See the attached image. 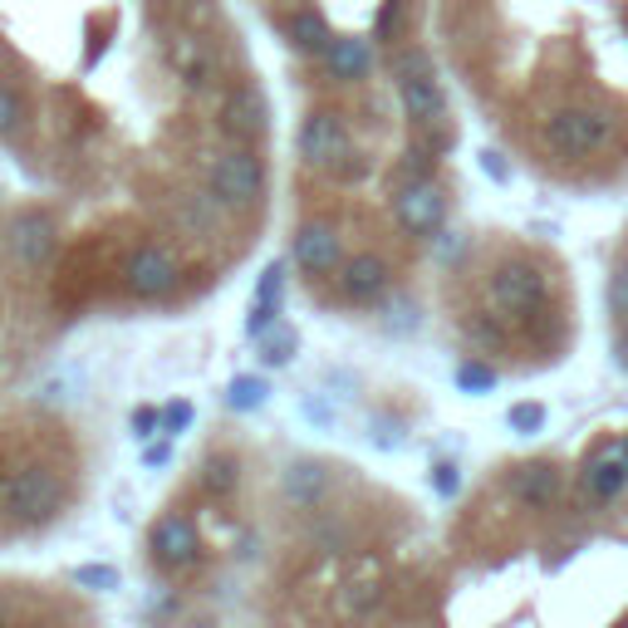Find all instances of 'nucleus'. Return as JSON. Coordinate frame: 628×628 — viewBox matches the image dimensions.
Returning <instances> with one entry per match:
<instances>
[{"label": "nucleus", "instance_id": "f257e3e1", "mask_svg": "<svg viewBox=\"0 0 628 628\" xmlns=\"http://www.w3.org/2000/svg\"><path fill=\"white\" fill-rule=\"evenodd\" d=\"M501 20V123L526 162L590 197L628 187V0H506Z\"/></svg>", "mask_w": 628, "mask_h": 628}, {"label": "nucleus", "instance_id": "f03ea898", "mask_svg": "<svg viewBox=\"0 0 628 628\" xmlns=\"http://www.w3.org/2000/svg\"><path fill=\"white\" fill-rule=\"evenodd\" d=\"M501 486L546 526L536 550L546 580H570L590 619L628 624V423L594 427L570 457H530Z\"/></svg>", "mask_w": 628, "mask_h": 628}, {"label": "nucleus", "instance_id": "7ed1b4c3", "mask_svg": "<svg viewBox=\"0 0 628 628\" xmlns=\"http://www.w3.org/2000/svg\"><path fill=\"white\" fill-rule=\"evenodd\" d=\"M65 506V476L49 467H15L0 481V511L15 526H45Z\"/></svg>", "mask_w": 628, "mask_h": 628}, {"label": "nucleus", "instance_id": "20e7f679", "mask_svg": "<svg viewBox=\"0 0 628 628\" xmlns=\"http://www.w3.org/2000/svg\"><path fill=\"white\" fill-rule=\"evenodd\" d=\"M295 148L310 167H324V172H339V177H359L363 172L359 153H354V143H349V128H344V119L339 113H329V109L310 113V119L300 123Z\"/></svg>", "mask_w": 628, "mask_h": 628}, {"label": "nucleus", "instance_id": "39448f33", "mask_svg": "<svg viewBox=\"0 0 628 628\" xmlns=\"http://www.w3.org/2000/svg\"><path fill=\"white\" fill-rule=\"evenodd\" d=\"M212 197L222 206H256L260 197H266V167H260V157L250 148H232L216 157L212 167Z\"/></svg>", "mask_w": 628, "mask_h": 628}, {"label": "nucleus", "instance_id": "423d86ee", "mask_svg": "<svg viewBox=\"0 0 628 628\" xmlns=\"http://www.w3.org/2000/svg\"><path fill=\"white\" fill-rule=\"evenodd\" d=\"M604 319H609L614 363L628 373V222L609 250V270H604Z\"/></svg>", "mask_w": 628, "mask_h": 628}, {"label": "nucleus", "instance_id": "0eeeda50", "mask_svg": "<svg viewBox=\"0 0 628 628\" xmlns=\"http://www.w3.org/2000/svg\"><path fill=\"white\" fill-rule=\"evenodd\" d=\"M393 216L407 236H437L447 222V197L437 182H403L393 197Z\"/></svg>", "mask_w": 628, "mask_h": 628}, {"label": "nucleus", "instance_id": "6e6552de", "mask_svg": "<svg viewBox=\"0 0 628 628\" xmlns=\"http://www.w3.org/2000/svg\"><path fill=\"white\" fill-rule=\"evenodd\" d=\"M177 280H182V270H177V260L167 256L162 246L133 250L128 266H123V285H128V295H138V300H167L177 290Z\"/></svg>", "mask_w": 628, "mask_h": 628}, {"label": "nucleus", "instance_id": "1a4fd4ad", "mask_svg": "<svg viewBox=\"0 0 628 628\" xmlns=\"http://www.w3.org/2000/svg\"><path fill=\"white\" fill-rule=\"evenodd\" d=\"M10 256L20 260L25 270H40L49 266V256H55V222L40 212H20L15 222H10Z\"/></svg>", "mask_w": 628, "mask_h": 628}, {"label": "nucleus", "instance_id": "9d476101", "mask_svg": "<svg viewBox=\"0 0 628 628\" xmlns=\"http://www.w3.org/2000/svg\"><path fill=\"white\" fill-rule=\"evenodd\" d=\"M153 546V560L162 564V570H182V564L197 560V550H202V536H197V526L187 516H162L153 526L148 536Z\"/></svg>", "mask_w": 628, "mask_h": 628}, {"label": "nucleus", "instance_id": "9b49d317", "mask_svg": "<svg viewBox=\"0 0 628 628\" xmlns=\"http://www.w3.org/2000/svg\"><path fill=\"white\" fill-rule=\"evenodd\" d=\"M389 280H393V266L379 256V250H363V256H354L339 266V290H344V300H354V305L379 300L383 290H389Z\"/></svg>", "mask_w": 628, "mask_h": 628}, {"label": "nucleus", "instance_id": "f8f14e48", "mask_svg": "<svg viewBox=\"0 0 628 628\" xmlns=\"http://www.w3.org/2000/svg\"><path fill=\"white\" fill-rule=\"evenodd\" d=\"M266 119H270V109H266V93H260L256 83H236V89L226 93V103H222V128L232 133L236 143L260 138V133H266Z\"/></svg>", "mask_w": 628, "mask_h": 628}, {"label": "nucleus", "instance_id": "ddd939ff", "mask_svg": "<svg viewBox=\"0 0 628 628\" xmlns=\"http://www.w3.org/2000/svg\"><path fill=\"white\" fill-rule=\"evenodd\" d=\"M290 260L314 280V276H329L339 270V232L324 222H305L295 232V246H290Z\"/></svg>", "mask_w": 628, "mask_h": 628}, {"label": "nucleus", "instance_id": "4468645a", "mask_svg": "<svg viewBox=\"0 0 628 628\" xmlns=\"http://www.w3.org/2000/svg\"><path fill=\"white\" fill-rule=\"evenodd\" d=\"M280 295H285V260H270V266L260 270V280H256V300H250V319H246V329L256 334V339L276 324Z\"/></svg>", "mask_w": 628, "mask_h": 628}, {"label": "nucleus", "instance_id": "2eb2a0df", "mask_svg": "<svg viewBox=\"0 0 628 628\" xmlns=\"http://www.w3.org/2000/svg\"><path fill=\"white\" fill-rule=\"evenodd\" d=\"M329 496V471H324V462H290L285 467V501L300 511H314L319 501Z\"/></svg>", "mask_w": 628, "mask_h": 628}, {"label": "nucleus", "instance_id": "dca6fc26", "mask_svg": "<svg viewBox=\"0 0 628 628\" xmlns=\"http://www.w3.org/2000/svg\"><path fill=\"white\" fill-rule=\"evenodd\" d=\"M324 65H329V75L339 79V83H354V79L369 75L373 49H369V40H359V35H334V45H329V55H324Z\"/></svg>", "mask_w": 628, "mask_h": 628}, {"label": "nucleus", "instance_id": "f3484780", "mask_svg": "<svg viewBox=\"0 0 628 628\" xmlns=\"http://www.w3.org/2000/svg\"><path fill=\"white\" fill-rule=\"evenodd\" d=\"M285 30H290V45H295L300 55H329V45H334V35H329L319 10H295Z\"/></svg>", "mask_w": 628, "mask_h": 628}, {"label": "nucleus", "instance_id": "a211bd4d", "mask_svg": "<svg viewBox=\"0 0 628 628\" xmlns=\"http://www.w3.org/2000/svg\"><path fill=\"white\" fill-rule=\"evenodd\" d=\"M295 349H300V334L280 319L260 334V363H270V369H285V363L295 359Z\"/></svg>", "mask_w": 628, "mask_h": 628}, {"label": "nucleus", "instance_id": "6ab92c4d", "mask_svg": "<svg viewBox=\"0 0 628 628\" xmlns=\"http://www.w3.org/2000/svg\"><path fill=\"white\" fill-rule=\"evenodd\" d=\"M202 486L212 491V496H232V491L240 486V462L226 452H212L202 462Z\"/></svg>", "mask_w": 628, "mask_h": 628}, {"label": "nucleus", "instance_id": "aec40b11", "mask_svg": "<svg viewBox=\"0 0 628 628\" xmlns=\"http://www.w3.org/2000/svg\"><path fill=\"white\" fill-rule=\"evenodd\" d=\"M266 379H256V373H236L232 389H226V407L232 413H256L260 403H266Z\"/></svg>", "mask_w": 628, "mask_h": 628}, {"label": "nucleus", "instance_id": "412c9836", "mask_svg": "<svg viewBox=\"0 0 628 628\" xmlns=\"http://www.w3.org/2000/svg\"><path fill=\"white\" fill-rule=\"evenodd\" d=\"M75 584L79 590H93V594H109V590H119V570H109V564H79Z\"/></svg>", "mask_w": 628, "mask_h": 628}, {"label": "nucleus", "instance_id": "4be33fe9", "mask_svg": "<svg viewBox=\"0 0 628 628\" xmlns=\"http://www.w3.org/2000/svg\"><path fill=\"white\" fill-rule=\"evenodd\" d=\"M397 30H403V0H383L379 20H373V40H389V45H393Z\"/></svg>", "mask_w": 628, "mask_h": 628}, {"label": "nucleus", "instance_id": "5701e85b", "mask_svg": "<svg viewBox=\"0 0 628 628\" xmlns=\"http://www.w3.org/2000/svg\"><path fill=\"white\" fill-rule=\"evenodd\" d=\"M20 93L15 89H5V83H0V138H5V133H15V123H20Z\"/></svg>", "mask_w": 628, "mask_h": 628}, {"label": "nucleus", "instance_id": "b1692460", "mask_svg": "<svg viewBox=\"0 0 628 628\" xmlns=\"http://www.w3.org/2000/svg\"><path fill=\"white\" fill-rule=\"evenodd\" d=\"M187 423H192V403H172V407L162 413V433H167V437H177Z\"/></svg>", "mask_w": 628, "mask_h": 628}, {"label": "nucleus", "instance_id": "393cba45", "mask_svg": "<svg viewBox=\"0 0 628 628\" xmlns=\"http://www.w3.org/2000/svg\"><path fill=\"white\" fill-rule=\"evenodd\" d=\"M133 427H138V437H153V427H162V417L153 407H143V413H133Z\"/></svg>", "mask_w": 628, "mask_h": 628}, {"label": "nucleus", "instance_id": "a878e982", "mask_svg": "<svg viewBox=\"0 0 628 628\" xmlns=\"http://www.w3.org/2000/svg\"><path fill=\"white\" fill-rule=\"evenodd\" d=\"M437 491H457V471L452 467H437Z\"/></svg>", "mask_w": 628, "mask_h": 628}, {"label": "nucleus", "instance_id": "bb28decb", "mask_svg": "<svg viewBox=\"0 0 628 628\" xmlns=\"http://www.w3.org/2000/svg\"><path fill=\"white\" fill-rule=\"evenodd\" d=\"M167 457H172V452H167V447H148V457H143V462H148V467H162Z\"/></svg>", "mask_w": 628, "mask_h": 628}, {"label": "nucleus", "instance_id": "cd10ccee", "mask_svg": "<svg viewBox=\"0 0 628 628\" xmlns=\"http://www.w3.org/2000/svg\"><path fill=\"white\" fill-rule=\"evenodd\" d=\"M0 619H5V604H0Z\"/></svg>", "mask_w": 628, "mask_h": 628}]
</instances>
